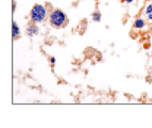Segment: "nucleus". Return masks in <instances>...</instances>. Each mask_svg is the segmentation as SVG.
Segmentation results:
<instances>
[{
  "label": "nucleus",
  "instance_id": "3",
  "mask_svg": "<svg viewBox=\"0 0 152 128\" xmlns=\"http://www.w3.org/2000/svg\"><path fill=\"white\" fill-rule=\"evenodd\" d=\"M27 34L29 36H35L38 34V28H37V25H28L27 26Z\"/></svg>",
  "mask_w": 152,
  "mask_h": 128
},
{
  "label": "nucleus",
  "instance_id": "4",
  "mask_svg": "<svg viewBox=\"0 0 152 128\" xmlns=\"http://www.w3.org/2000/svg\"><path fill=\"white\" fill-rule=\"evenodd\" d=\"M12 31H13V40H18L21 32H19V28H18V23L16 22L12 23Z\"/></svg>",
  "mask_w": 152,
  "mask_h": 128
},
{
  "label": "nucleus",
  "instance_id": "5",
  "mask_svg": "<svg viewBox=\"0 0 152 128\" xmlns=\"http://www.w3.org/2000/svg\"><path fill=\"white\" fill-rule=\"evenodd\" d=\"M145 13H146V18H148L149 20H152V5H148V6H146Z\"/></svg>",
  "mask_w": 152,
  "mask_h": 128
},
{
  "label": "nucleus",
  "instance_id": "1",
  "mask_svg": "<svg viewBox=\"0 0 152 128\" xmlns=\"http://www.w3.org/2000/svg\"><path fill=\"white\" fill-rule=\"evenodd\" d=\"M50 23H51L54 28H63L67 25V16L65 15V12L56 9L50 13Z\"/></svg>",
  "mask_w": 152,
  "mask_h": 128
},
{
  "label": "nucleus",
  "instance_id": "8",
  "mask_svg": "<svg viewBox=\"0 0 152 128\" xmlns=\"http://www.w3.org/2000/svg\"><path fill=\"white\" fill-rule=\"evenodd\" d=\"M126 2H127V3H132V2H133V0H126Z\"/></svg>",
  "mask_w": 152,
  "mask_h": 128
},
{
  "label": "nucleus",
  "instance_id": "2",
  "mask_svg": "<svg viewBox=\"0 0 152 128\" xmlns=\"http://www.w3.org/2000/svg\"><path fill=\"white\" fill-rule=\"evenodd\" d=\"M45 16H47L45 6H43V5H35V6L31 9V19H32V22H35V23L44 22V20H45Z\"/></svg>",
  "mask_w": 152,
  "mask_h": 128
},
{
  "label": "nucleus",
  "instance_id": "7",
  "mask_svg": "<svg viewBox=\"0 0 152 128\" xmlns=\"http://www.w3.org/2000/svg\"><path fill=\"white\" fill-rule=\"evenodd\" d=\"M92 20H95V22H99L101 20V15H99L98 10H95L94 13H92Z\"/></svg>",
  "mask_w": 152,
  "mask_h": 128
},
{
  "label": "nucleus",
  "instance_id": "6",
  "mask_svg": "<svg viewBox=\"0 0 152 128\" xmlns=\"http://www.w3.org/2000/svg\"><path fill=\"white\" fill-rule=\"evenodd\" d=\"M135 26H136L137 29L143 28V26H145V20H143V19H136V20H135Z\"/></svg>",
  "mask_w": 152,
  "mask_h": 128
}]
</instances>
